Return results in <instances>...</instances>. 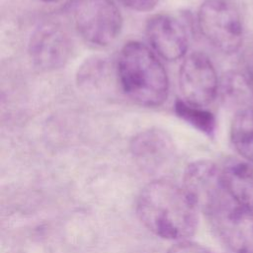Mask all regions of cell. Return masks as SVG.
Returning <instances> with one entry per match:
<instances>
[{
  "mask_svg": "<svg viewBox=\"0 0 253 253\" xmlns=\"http://www.w3.org/2000/svg\"><path fill=\"white\" fill-rule=\"evenodd\" d=\"M244 78H245V81H246L249 89L253 92V57L247 65L246 74H245Z\"/></svg>",
  "mask_w": 253,
  "mask_h": 253,
  "instance_id": "15",
  "label": "cell"
},
{
  "mask_svg": "<svg viewBox=\"0 0 253 253\" xmlns=\"http://www.w3.org/2000/svg\"><path fill=\"white\" fill-rule=\"evenodd\" d=\"M136 211L142 223L162 238L185 239L197 229L199 208L184 187L168 180L145 186L137 198Z\"/></svg>",
  "mask_w": 253,
  "mask_h": 253,
  "instance_id": "1",
  "label": "cell"
},
{
  "mask_svg": "<svg viewBox=\"0 0 253 253\" xmlns=\"http://www.w3.org/2000/svg\"><path fill=\"white\" fill-rule=\"evenodd\" d=\"M230 140L244 160L253 164V108L239 109L231 122Z\"/></svg>",
  "mask_w": 253,
  "mask_h": 253,
  "instance_id": "11",
  "label": "cell"
},
{
  "mask_svg": "<svg viewBox=\"0 0 253 253\" xmlns=\"http://www.w3.org/2000/svg\"><path fill=\"white\" fill-rule=\"evenodd\" d=\"M198 25L203 37L221 52L234 53L242 45L243 21L231 0H206L198 12Z\"/></svg>",
  "mask_w": 253,
  "mask_h": 253,
  "instance_id": "4",
  "label": "cell"
},
{
  "mask_svg": "<svg viewBox=\"0 0 253 253\" xmlns=\"http://www.w3.org/2000/svg\"><path fill=\"white\" fill-rule=\"evenodd\" d=\"M220 173L227 193L253 213V164L244 159L232 158L220 167Z\"/></svg>",
  "mask_w": 253,
  "mask_h": 253,
  "instance_id": "10",
  "label": "cell"
},
{
  "mask_svg": "<svg viewBox=\"0 0 253 253\" xmlns=\"http://www.w3.org/2000/svg\"><path fill=\"white\" fill-rule=\"evenodd\" d=\"M179 87L183 100L206 108L216 97L218 78L211 59L201 51L190 53L179 70Z\"/></svg>",
  "mask_w": 253,
  "mask_h": 253,
  "instance_id": "6",
  "label": "cell"
},
{
  "mask_svg": "<svg viewBox=\"0 0 253 253\" xmlns=\"http://www.w3.org/2000/svg\"><path fill=\"white\" fill-rule=\"evenodd\" d=\"M224 244L234 253H253V213L222 186L201 208Z\"/></svg>",
  "mask_w": 253,
  "mask_h": 253,
  "instance_id": "3",
  "label": "cell"
},
{
  "mask_svg": "<svg viewBox=\"0 0 253 253\" xmlns=\"http://www.w3.org/2000/svg\"><path fill=\"white\" fill-rule=\"evenodd\" d=\"M176 115L204 134L212 137L216 128L213 114L206 108L191 105L182 99H177L174 105Z\"/></svg>",
  "mask_w": 253,
  "mask_h": 253,
  "instance_id": "12",
  "label": "cell"
},
{
  "mask_svg": "<svg viewBox=\"0 0 253 253\" xmlns=\"http://www.w3.org/2000/svg\"><path fill=\"white\" fill-rule=\"evenodd\" d=\"M130 149L136 161L152 171L161 168L169 160L173 153V143L164 131L147 129L132 138Z\"/></svg>",
  "mask_w": 253,
  "mask_h": 253,
  "instance_id": "9",
  "label": "cell"
},
{
  "mask_svg": "<svg viewBox=\"0 0 253 253\" xmlns=\"http://www.w3.org/2000/svg\"><path fill=\"white\" fill-rule=\"evenodd\" d=\"M71 40L66 31L55 23L41 25L33 33L29 53L34 64L42 70L62 67L71 53Z\"/></svg>",
  "mask_w": 253,
  "mask_h": 253,
  "instance_id": "7",
  "label": "cell"
},
{
  "mask_svg": "<svg viewBox=\"0 0 253 253\" xmlns=\"http://www.w3.org/2000/svg\"><path fill=\"white\" fill-rule=\"evenodd\" d=\"M40 1H42V2H45V3H55V2H58L60 0H40Z\"/></svg>",
  "mask_w": 253,
  "mask_h": 253,
  "instance_id": "16",
  "label": "cell"
},
{
  "mask_svg": "<svg viewBox=\"0 0 253 253\" xmlns=\"http://www.w3.org/2000/svg\"><path fill=\"white\" fill-rule=\"evenodd\" d=\"M125 6L139 12H146L152 10L159 0H119Z\"/></svg>",
  "mask_w": 253,
  "mask_h": 253,
  "instance_id": "14",
  "label": "cell"
},
{
  "mask_svg": "<svg viewBox=\"0 0 253 253\" xmlns=\"http://www.w3.org/2000/svg\"><path fill=\"white\" fill-rule=\"evenodd\" d=\"M168 253H211V252L199 244L189 242V241H183L171 247Z\"/></svg>",
  "mask_w": 253,
  "mask_h": 253,
  "instance_id": "13",
  "label": "cell"
},
{
  "mask_svg": "<svg viewBox=\"0 0 253 253\" xmlns=\"http://www.w3.org/2000/svg\"><path fill=\"white\" fill-rule=\"evenodd\" d=\"M73 17L79 35L99 46L111 44L123 28V16L112 0H78Z\"/></svg>",
  "mask_w": 253,
  "mask_h": 253,
  "instance_id": "5",
  "label": "cell"
},
{
  "mask_svg": "<svg viewBox=\"0 0 253 253\" xmlns=\"http://www.w3.org/2000/svg\"><path fill=\"white\" fill-rule=\"evenodd\" d=\"M152 49L168 61L182 58L188 49V35L182 23L167 14L151 16L145 26Z\"/></svg>",
  "mask_w": 253,
  "mask_h": 253,
  "instance_id": "8",
  "label": "cell"
},
{
  "mask_svg": "<svg viewBox=\"0 0 253 253\" xmlns=\"http://www.w3.org/2000/svg\"><path fill=\"white\" fill-rule=\"evenodd\" d=\"M118 78L124 92L143 107H158L168 97L167 72L156 54L136 41L126 43L118 58Z\"/></svg>",
  "mask_w": 253,
  "mask_h": 253,
  "instance_id": "2",
  "label": "cell"
}]
</instances>
